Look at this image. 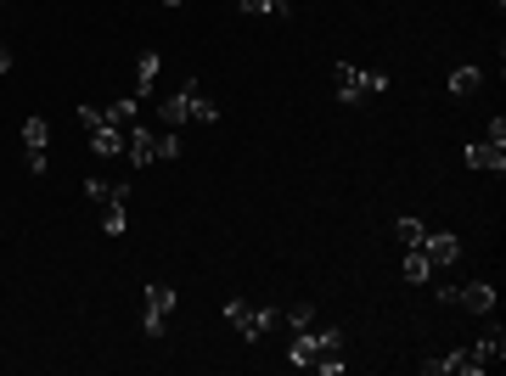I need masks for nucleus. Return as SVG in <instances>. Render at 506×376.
I'll list each match as a JSON object with an SVG mask.
<instances>
[{"label":"nucleus","mask_w":506,"mask_h":376,"mask_svg":"<svg viewBox=\"0 0 506 376\" xmlns=\"http://www.w3.org/2000/svg\"><path fill=\"white\" fill-rule=\"evenodd\" d=\"M332 85H337V101H366V96H377L388 90V74H377V67H355V62H337L332 67Z\"/></svg>","instance_id":"obj_1"},{"label":"nucleus","mask_w":506,"mask_h":376,"mask_svg":"<svg viewBox=\"0 0 506 376\" xmlns=\"http://www.w3.org/2000/svg\"><path fill=\"white\" fill-rule=\"evenodd\" d=\"M79 124L90 129V147H96V158H124V129L108 118V107H79Z\"/></svg>","instance_id":"obj_2"},{"label":"nucleus","mask_w":506,"mask_h":376,"mask_svg":"<svg viewBox=\"0 0 506 376\" xmlns=\"http://www.w3.org/2000/svg\"><path fill=\"white\" fill-rule=\"evenodd\" d=\"M225 320H231L236 331H243V343H264L270 326H276V310H253V303L231 298V303H225Z\"/></svg>","instance_id":"obj_3"},{"label":"nucleus","mask_w":506,"mask_h":376,"mask_svg":"<svg viewBox=\"0 0 506 376\" xmlns=\"http://www.w3.org/2000/svg\"><path fill=\"white\" fill-rule=\"evenodd\" d=\"M439 303H461L472 315H495V287L490 281H467V287H439Z\"/></svg>","instance_id":"obj_4"},{"label":"nucleus","mask_w":506,"mask_h":376,"mask_svg":"<svg viewBox=\"0 0 506 376\" xmlns=\"http://www.w3.org/2000/svg\"><path fill=\"white\" fill-rule=\"evenodd\" d=\"M175 303H181V292H175V287L152 281V287H147V310H141V331H147V337H158V331H163V320H169V310H175Z\"/></svg>","instance_id":"obj_5"},{"label":"nucleus","mask_w":506,"mask_h":376,"mask_svg":"<svg viewBox=\"0 0 506 376\" xmlns=\"http://www.w3.org/2000/svg\"><path fill=\"white\" fill-rule=\"evenodd\" d=\"M46 141H51V124L34 113L23 124V163H28V175H46Z\"/></svg>","instance_id":"obj_6"},{"label":"nucleus","mask_w":506,"mask_h":376,"mask_svg":"<svg viewBox=\"0 0 506 376\" xmlns=\"http://www.w3.org/2000/svg\"><path fill=\"white\" fill-rule=\"evenodd\" d=\"M124 158H129L135 168L158 163V135H152V129H141V124H129V129H124Z\"/></svg>","instance_id":"obj_7"},{"label":"nucleus","mask_w":506,"mask_h":376,"mask_svg":"<svg viewBox=\"0 0 506 376\" xmlns=\"http://www.w3.org/2000/svg\"><path fill=\"white\" fill-rule=\"evenodd\" d=\"M422 253H428L433 269H450V264L461 259V242H456L450 230H428V236H422Z\"/></svg>","instance_id":"obj_8"},{"label":"nucleus","mask_w":506,"mask_h":376,"mask_svg":"<svg viewBox=\"0 0 506 376\" xmlns=\"http://www.w3.org/2000/svg\"><path fill=\"white\" fill-rule=\"evenodd\" d=\"M315 354H321V331H315V326H304V331H293V349H287V365H298V371H310V365H315Z\"/></svg>","instance_id":"obj_9"},{"label":"nucleus","mask_w":506,"mask_h":376,"mask_svg":"<svg viewBox=\"0 0 506 376\" xmlns=\"http://www.w3.org/2000/svg\"><path fill=\"white\" fill-rule=\"evenodd\" d=\"M467 168H506V141H472L467 147Z\"/></svg>","instance_id":"obj_10"},{"label":"nucleus","mask_w":506,"mask_h":376,"mask_svg":"<svg viewBox=\"0 0 506 376\" xmlns=\"http://www.w3.org/2000/svg\"><path fill=\"white\" fill-rule=\"evenodd\" d=\"M124 202H129V191H113L108 202H101V230H108V236L129 230V208H124Z\"/></svg>","instance_id":"obj_11"},{"label":"nucleus","mask_w":506,"mask_h":376,"mask_svg":"<svg viewBox=\"0 0 506 376\" xmlns=\"http://www.w3.org/2000/svg\"><path fill=\"white\" fill-rule=\"evenodd\" d=\"M158 118L169 124V129H181V124H191V79L181 85V96H169L163 107H158Z\"/></svg>","instance_id":"obj_12"},{"label":"nucleus","mask_w":506,"mask_h":376,"mask_svg":"<svg viewBox=\"0 0 506 376\" xmlns=\"http://www.w3.org/2000/svg\"><path fill=\"white\" fill-rule=\"evenodd\" d=\"M158 67H163V56H158L152 46H147L141 56H135V101H141V96H147V90L158 85Z\"/></svg>","instance_id":"obj_13"},{"label":"nucleus","mask_w":506,"mask_h":376,"mask_svg":"<svg viewBox=\"0 0 506 376\" xmlns=\"http://www.w3.org/2000/svg\"><path fill=\"white\" fill-rule=\"evenodd\" d=\"M433 281V264L422 248H405V287H428Z\"/></svg>","instance_id":"obj_14"},{"label":"nucleus","mask_w":506,"mask_h":376,"mask_svg":"<svg viewBox=\"0 0 506 376\" xmlns=\"http://www.w3.org/2000/svg\"><path fill=\"white\" fill-rule=\"evenodd\" d=\"M472 360H479V365H484V371H490V365H501V360H506V337H501V326H495V331H490V337H479V349H472Z\"/></svg>","instance_id":"obj_15"},{"label":"nucleus","mask_w":506,"mask_h":376,"mask_svg":"<svg viewBox=\"0 0 506 376\" xmlns=\"http://www.w3.org/2000/svg\"><path fill=\"white\" fill-rule=\"evenodd\" d=\"M484 85V67H456V74H450V96H472V90H479Z\"/></svg>","instance_id":"obj_16"},{"label":"nucleus","mask_w":506,"mask_h":376,"mask_svg":"<svg viewBox=\"0 0 506 376\" xmlns=\"http://www.w3.org/2000/svg\"><path fill=\"white\" fill-rule=\"evenodd\" d=\"M113 191H129V180H108V175H90V180H85V197H90V202H108Z\"/></svg>","instance_id":"obj_17"},{"label":"nucleus","mask_w":506,"mask_h":376,"mask_svg":"<svg viewBox=\"0 0 506 376\" xmlns=\"http://www.w3.org/2000/svg\"><path fill=\"white\" fill-rule=\"evenodd\" d=\"M214 118H220V107H214V101L202 96V85L191 79V124H214Z\"/></svg>","instance_id":"obj_18"},{"label":"nucleus","mask_w":506,"mask_h":376,"mask_svg":"<svg viewBox=\"0 0 506 376\" xmlns=\"http://www.w3.org/2000/svg\"><path fill=\"white\" fill-rule=\"evenodd\" d=\"M394 230H399V242H405V248H422V236H428V225H422V219H411V214H405Z\"/></svg>","instance_id":"obj_19"},{"label":"nucleus","mask_w":506,"mask_h":376,"mask_svg":"<svg viewBox=\"0 0 506 376\" xmlns=\"http://www.w3.org/2000/svg\"><path fill=\"white\" fill-rule=\"evenodd\" d=\"M108 118H113L119 129H129V124H135V96H124V101H113V107H108Z\"/></svg>","instance_id":"obj_20"},{"label":"nucleus","mask_w":506,"mask_h":376,"mask_svg":"<svg viewBox=\"0 0 506 376\" xmlns=\"http://www.w3.org/2000/svg\"><path fill=\"white\" fill-rule=\"evenodd\" d=\"M287 326H293V331L315 326V303H298V310H287Z\"/></svg>","instance_id":"obj_21"},{"label":"nucleus","mask_w":506,"mask_h":376,"mask_svg":"<svg viewBox=\"0 0 506 376\" xmlns=\"http://www.w3.org/2000/svg\"><path fill=\"white\" fill-rule=\"evenodd\" d=\"M158 158H181V135H158Z\"/></svg>","instance_id":"obj_22"},{"label":"nucleus","mask_w":506,"mask_h":376,"mask_svg":"<svg viewBox=\"0 0 506 376\" xmlns=\"http://www.w3.org/2000/svg\"><path fill=\"white\" fill-rule=\"evenodd\" d=\"M236 6H243L248 17H270V0H236Z\"/></svg>","instance_id":"obj_23"},{"label":"nucleus","mask_w":506,"mask_h":376,"mask_svg":"<svg viewBox=\"0 0 506 376\" xmlns=\"http://www.w3.org/2000/svg\"><path fill=\"white\" fill-rule=\"evenodd\" d=\"M293 12V0H270V17H287Z\"/></svg>","instance_id":"obj_24"},{"label":"nucleus","mask_w":506,"mask_h":376,"mask_svg":"<svg viewBox=\"0 0 506 376\" xmlns=\"http://www.w3.org/2000/svg\"><path fill=\"white\" fill-rule=\"evenodd\" d=\"M163 6H181V0H163Z\"/></svg>","instance_id":"obj_25"},{"label":"nucleus","mask_w":506,"mask_h":376,"mask_svg":"<svg viewBox=\"0 0 506 376\" xmlns=\"http://www.w3.org/2000/svg\"><path fill=\"white\" fill-rule=\"evenodd\" d=\"M0 6H6V0H0Z\"/></svg>","instance_id":"obj_26"}]
</instances>
